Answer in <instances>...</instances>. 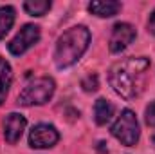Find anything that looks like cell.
<instances>
[{"label":"cell","mask_w":155,"mask_h":154,"mask_svg":"<svg viewBox=\"0 0 155 154\" xmlns=\"http://www.w3.org/2000/svg\"><path fill=\"white\" fill-rule=\"evenodd\" d=\"M150 65H152V62L146 56L124 58L110 67L108 83L121 98L135 100L144 91Z\"/></svg>","instance_id":"cell-1"},{"label":"cell","mask_w":155,"mask_h":154,"mask_svg":"<svg viewBox=\"0 0 155 154\" xmlns=\"http://www.w3.org/2000/svg\"><path fill=\"white\" fill-rule=\"evenodd\" d=\"M88 44H90V31L85 26H76L65 31L56 42V51H54L56 67L67 69L74 65L88 49Z\"/></svg>","instance_id":"cell-2"},{"label":"cell","mask_w":155,"mask_h":154,"mask_svg":"<svg viewBox=\"0 0 155 154\" xmlns=\"http://www.w3.org/2000/svg\"><path fill=\"white\" fill-rule=\"evenodd\" d=\"M54 89H56V85H54V80L52 78H49V76L35 78L18 94V103L24 105V107H29V105H43V103H47L52 98Z\"/></svg>","instance_id":"cell-3"},{"label":"cell","mask_w":155,"mask_h":154,"mask_svg":"<svg viewBox=\"0 0 155 154\" xmlns=\"http://www.w3.org/2000/svg\"><path fill=\"white\" fill-rule=\"evenodd\" d=\"M112 134H114V138H117L123 145H126V147H134L137 142H139V134H141V131H139V121H137V116L134 111H130V109H124L119 118L116 120V123L112 125Z\"/></svg>","instance_id":"cell-4"},{"label":"cell","mask_w":155,"mask_h":154,"mask_svg":"<svg viewBox=\"0 0 155 154\" xmlns=\"http://www.w3.org/2000/svg\"><path fill=\"white\" fill-rule=\"evenodd\" d=\"M38 40H40V27L35 26V24H25V26L15 35V38L7 44V49H9L11 54L20 56V54H24L27 49H31Z\"/></svg>","instance_id":"cell-5"},{"label":"cell","mask_w":155,"mask_h":154,"mask_svg":"<svg viewBox=\"0 0 155 154\" xmlns=\"http://www.w3.org/2000/svg\"><path fill=\"white\" fill-rule=\"evenodd\" d=\"M58 140H60V134H58L56 127L49 125V123L35 125L29 134V145L33 149H49V147L56 145Z\"/></svg>","instance_id":"cell-6"},{"label":"cell","mask_w":155,"mask_h":154,"mask_svg":"<svg viewBox=\"0 0 155 154\" xmlns=\"http://www.w3.org/2000/svg\"><path fill=\"white\" fill-rule=\"evenodd\" d=\"M137 37V31L132 24L126 22H119L112 27V35H110V51L112 53H121L124 51Z\"/></svg>","instance_id":"cell-7"},{"label":"cell","mask_w":155,"mask_h":154,"mask_svg":"<svg viewBox=\"0 0 155 154\" xmlns=\"http://www.w3.org/2000/svg\"><path fill=\"white\" fill-rule=\"evenodd\" d=\"M25 125H27V120L22 114H18V113L7 114L5 121H4V138H5V142L15 145L22 138V134L25 131Z\"/></svg>","instance_id":"cell-8"},{"label":"cell","mask_w":155,"mask_h":154,"mask_svg":"<svg viewBox=\"0 0 155 154\" xmlns=\"http://www.w3.org/2000/svg\"><path fill=\"white\" fill-rule=\"evenodd\" d=\"M88 11L92 15H96V16L110 18V16H116L121 11V2H116V0H94V2L88 4Z\"/></svg>","instance_id":"cell-9"},{"label":"cell","mask_w":155,"mask_h":154,"mask_svg":"<svg viewBox=\"0 0 155 154\" xmlns=\"http://www.w3.org/2000/svg\"><path fill=\"white\" fill-rule=\"evenodd\" d=\"M114 105L105 100V98H99L96 103H94V118H96V123L97 125H105L112 116H114Z\"/></svg>","instance_id":"cell-10"},{"label":"cell","mask_w":155,"mask_h":154,"mask_svg":"<svg viewBox=\"0 0 155 154\" xmlns=\"http://www.w3.org/2000/svg\"><path fill=\"white\" fill-rule=\"evenodd\" d=\"M11 82H13L11 65L5 62V58L0 56V105L4 103V100H5V96H7V93H9Z\"/></svg>","instance_id":"cell-11"},{"label":"cell","mask_w":155,"mask_h":154,"mask_svg":"<svg viewBox=\"0 0 155 154\" xmlns=\"http://www.w3.org/2000/svg\"><path fill=\"white\" fill-rule=\"evenodd\" d=\"M15 24V9L11 5L0 7V40L4 38Z\"/></svg>","instance_id":"cell-12"},{"label":"cell","mask_w":155,"mask_h":154,"mask_svg":"<svg viewBox=\"0 0 155 154\" xmlns=\"http://www.w3.org/2000/svg\"><path fill=\"white\" fill-rule=\"evenodd\" d=\"M24 9L31 16H43L51 9V2L49 0H27L24 4Z\"/></svg>","instance_id":"cell-13"},{"label":"cell","mask_w":155,"mask_h":154,"mask_svg":"<svg viewBox=\"0 0 155 154\" xmlns=\"http://www.w3.org/2000/svg\"><path fill=\"white\" fill-rule=\"evenodd\" d=\"M97 85H99L97 75H88L87 78H83V82H81V87H83V91H87V93H94V91L97 89Z\"/></svg>","instance_id":"cell-14"},{"label":"cell","mask_w":155,"mask_h":154,"mask_svg":"<svg viewBox=\"0 0 155 154\" xmlns=\"http://www.w3.org/2000/svg\"><path fill=\"white\" fill-rule=\"evenodd\" d=\"M144 118H146V123L155 129V102H152V103L146 107V111H144Z\"/></svg>","instance_id":"cell-15"},{"label":"cell","mask_w":155,"mask_h":154,"mask_svg":"<svg viewBox=\"0 0 155 154\" xmlns=\"http://www.w3.org/2000/svg\"><path fill=\"white\" fill-rule=\"evenodd\" d=\"M148 31L155 35V9L152 11V15H150V18H148Z\"/></svg>","instance_id":"cell-16"},{"label":"cell","mask_w":155,"mask_h":154,"mask_svg":"<svg viewBox=\"0 0 155 154\" xmlns=\"http://www.w3.org/2000/svg\"><path fill=\"white\" fill-rule=\"evenodd\" d=\"M152 143H153V147H155V136H153V138H152Z\"/></svg>","instance_id":"cell-17"}]
</instances>
